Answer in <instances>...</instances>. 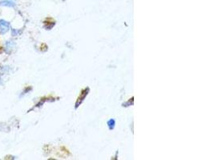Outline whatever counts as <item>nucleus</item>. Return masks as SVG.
Returning a JSON list of instances; mask_svg holds the SVG:
<instances>
[{"label":"nucleus","instance_id":"1","mask_svg":"<svg viewBox=\"0 0 214 160\" xmlns=\"http://www.w3.org/2000/svg\"><path fill=\"white\" fill-rule=\"evenodd\" d=\"M10 29V24L9 22H7L5 20H0V33L5 34L9 31Z\"/></svg>","mask_w":214,"mask_h":160},{"label":"nucleus","instance_id":"2","mask_svg":"<svg viewBox=\"0 0 214 160\" xmlns=\"http://www.w3.org/2000/svg\"><path fill=\"white\" fill-rule=\"evenodd\" d=\"M0 5L6 6V7H15V3H14V2H11V1H6V0H4V1H1V2H0Z\"/></svg>","mask_w":214,"mask_h":160}]
</instances>
